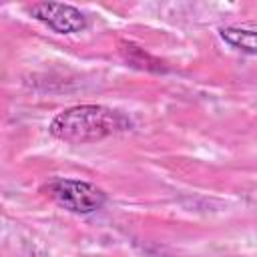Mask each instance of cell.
<instances>
[{
    "mask_svg": "<svg viewBox=\"0 0 257 257\" xmlns=\"http://www.w3.org/2000/svg\"><path fill=\"white\" fill-rule=\"evenodd\" d=\"M133 128V120L110 106L104 104H76L60 110L48 131L54 139L70 145H86L104 141L108 137L126 133Z\"/></svg>",
    "mask_w": 257,
    "mask_h": 257,
    "instance_id": "obj_1",
    "label": "cell"
},
{
    "mask_svg": "<svg viewBox=\"0 0 257 257\" xmlns=\"http://www.w3.org/2000/svg\"><path fill=\"white\" fill-rule=\"evenodd\" d=\"M46 195L64 211L74 215H90L106 203V193L94 183L82 179H52L44 187Z\"/></svg>",
    "mask_w": 257,
    "mask_h": 257,
    "instance_id": "obj_2",
    "label": "cell"
},
{
    "mask_svg": "<svg viewBox=\"0 0 257 257\" xmlns=\"http://www.w3.org/2000/svg\"><path fill=\"white\" fill-rule=\"evenodd\" d=\"M28 14L48 26L56 34H74L86 28V16L70 4L60 2H36L26 8Z\"/></svg>",
    "mask_w": 257,
    "mask_h": 257,
    "instance_id": "obj_3",
    "label": "cell"
},
{
    "mask_svg": "<svg viewBox=\"0 0 257 257\" xmlns=\"http://www.w3.org/2000/svg\"><path fill=\"white\" fill-rule=\"evenodd\" d=\"M219 34L229 46H233L237 50H243L247 54H255V30H253V26H249V28H245V26H225V28L219 30Z\"/></svg>",
    "mask_w": 257,
    "mask_h": 257,
    "instance_id": "obj_4",
    "label": "cell"
}]
</instances>
